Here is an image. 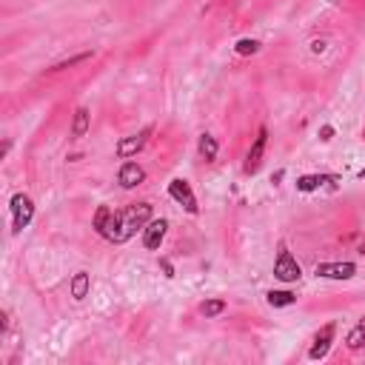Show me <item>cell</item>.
<instances>
[{
	"label": "cell",
	"mask_w": 365,
	"mask_h": 365,
	"mask_svg": "<svg viewBox=\"0 0 365 365\" xmlns=\"http://www.w3.org/2000/svg\"><path fill=\"white\" fill-rule=\"evenodd\" d=\"M149 217H152L149 203L129 206L126 211H112V208L100 206L94 214V229L100 231V237H106L109 242H126L129 237H134L137 229L149 226Z\"/></svg>",
	"instance_id": "obj_1"
},
{
	"label": "cell",
	"mask_w": 365,
	"mask_h": 365,
	"mask_svg": "<svg viewBox=\"0 0 365 365\" xmlns=\"http://www.w3.org/2000/svg\"><path fill=\"white\" fill-rule=\"evenodd\" d=\"M32 214H35V206H32V200L26 197V194H15V197H12V217H15V231L26 229V226H29V220H32Z\"/></svg>",
	"instance_id": "obj_2"
},
{
	"label": "cell",
	"mask_w": 365,
	"mask_h": 365,
	"mask_svg": "<svg viewBox=\"0 0 365 365\" xmlns=\"http://www.w3.org/2000/svg\"><path fill=\"white\" fill-rule=\"evenodd\" d=\"M274 274H277L283 283L300 280V265H297L294 257L288 254V249H280V257H277V262H274Z\"/></svg>",
	"instance_id": "obj_3"
},
{
	"label": "cell",
	"mask_w": 365,
	"mask_h": 365,
	"mask_svg": "<svg viewBox=\"0 0 365 365\" xmlns=\"http://www.w3.org/2000/svg\"><path fill=\"white\" fill-rule=\"evenodd\" d=\"M168 194L186 208V211H197V200H194V194H191V186L186 180H172V186H168Z\"/></svg>",
	"instance_id": "obj_4"
},
{
	"label": "cell",
	"mask_w": 365,
	"mask_h": 365,
	"mask_svg": "<svg viewBox=\"0 0 365 365\" xmlns=\"http://www.w3.org/2000/svg\"><path fill=\"white\" fill-rule=\"evenodd\" d=\"M354 271H357L354 262H320L317 265V274L331 277V280H348V277H354Z\"/></svg>",
	"instance_id": "obj_5"
},
{
	"label": "cell",
	"mask_w": 365,
	"mask_h": 365,
	"mask_svg": "<svg viewBox=\"0 0 365 365\" xmlns=\"http://www.w3.org/2000/svg\"><path fill=\"white\" fill-rule=\"evenodd\" d=\"M152 134V129H143L140 134H132V137H126V140H120L117 143V154L120 157H132L134 152H140L143 145H145V137Z\"/></svg>",
	"instance_id": "obj_6"
},
{
	"label": "cell",
	"mask_w": 365,
	"mask_h": 365,
	"mask_svg": "<svg viewBox=\"0 0 365 365\" xmlns=\"http://www.w3.org/2000/svg\"><path fill=\"white\" fill-rule=\"evenodd\" d=\"M117 180H120V186H123V188H134V186H140L145 180V172H143L137 163H126L123 168H120Z\"/></svg>",
	"instance_id": "obj_7"
},
{
	"label": "cell",
	"mask_w": 365,
	"mask_h": 365,
	"mask_svg": "<svg viewBox=\"0 0 365 365\" xmlns=\"http://www.w3.org/2000/svg\"><path fill=\"white\" fill-rule=\"evenodd\" d=\"M331 339H334V326H326L317 337H314V346H311L308 357H311V359L326 357V354H328V348H331Z\"/></svg>",
	"instance_id": "obj_8"
},
{
	"label": "cell",
	"mask_w": 365,
	"mask_h": 365,
	"mask_svg": "<svg viewBox=\"0 0 365 365\" xmlns=\"http://www.w3.org/2000/svg\"><path fill=\"white\" fill-rule=\"evenodd\" d=\"M166 229H168V223L166 220H154V223H149L145 226V234H143V242H145V249H160V242H163V237H166Z\"/></svg>",
	"instance_id": "obj_9"
},
{
	"label": "cell",
	"mask_w": 365,
	"mask_h": 365,
	"mask_svg": "<svg viewBox=\"0 0 365 365\" xmlns=\"http://www.w3.org/2000/svg\"><path fill=\"white\" fill-rule=\"evenodd\" d=\"M265 140H269V132L260 129L254 145H251V152H249V160H246V172H257V166L262 160V152H265Z\"/></svg>",
	"instance_id": "obj_10"
},
{
	"label": "cell",
	"mask_w": 365,
	"mask_h": 365,
	"mask_svg": "<svg viewBox=\"0 0 365 365\" xmlns=\"http://www.w3.org/2000/svg\"><path fill=\"white\" fill-rule=\"evenodd\" d=\"M89 285H91L89 274H86V271H78L75 280H71V297H75V300H83V297L89 294Z\"/></svg>",
	"instance_id": "obj_11"
},
{
	"label": "cell",
	"mask_w": 365,
	"mask_h": 365,
	"mask_svg": "<svg viewBox=\"0 0 365 365\" xmlns=\"http://www.w3.org/2000/svg\"><path fill=\"white\" fill-rule=\"evenodd\" d=\"M328 180H334V177H326V175H308V177H300L297 180V188L300 191H314V188H317V186H323V183H328Z\"/></svg>",
	"instance_id": "obj_12"
},
{
	"label": "cell",
	"mask_w": 365,
	"mask_h": 365,
	"mask_svg": "<svg viewBox=\"0 0 365 365\" xmlns=\"http://www.w3.org/2000/svg\"><path fill=\"white\" fill-rule=\"evenodd\" d=\"M294 294L291 291H269V303L274 305V308H283V305H294Z\"/></svg>",
	"instance_id": "obj_13"
},
{
	"label": "cell",
	"mask_w": 365,
	"mask_h": 365,
	"mask_svg": "<svg viewBox=\"0 0 365 365\" xmlns=\"http://www.w3.org/2000/svg\"><path fill=\"white\" fill-rule=\"evenodd\" d=\"M89 129V109H78L75 112V126H71V134L75 137H83Z\"/></svg>",
	"instance_id": "obj_14"
},
{
	"label": "cell",
	"mask_w": 365,
	"mask_h": 365,
	"mask_svg": "<svg viewBox=\"0 0 365 365\" xmlns=\"http://www.w3.org/2000/svg\"><path fill=\"white\" fill-rule=\"evenodd\" d=\"M200 154H203V160H208V163L217 157V140H214V137H208V134L200 137Z\"/></svg>",
	"instance_id": "obj_15"
},
{
	"label": "cell",
	"mask_w": 365,
	"mask_h": 365,
	"mask_svg": "<svg viewBox=\"0 0 365 365\" xmlns=\"http://www.w3.org/2000/svg\"><path fill=\"white\" fill-rule=\"evenodd\" d=\"M206 317H217V314H223L226 311V303L223 300H208V303H203V308H200Z\"/></svg>",
	"instance_id": "obj_16"
},
{
	"label": "cell",
	"mask_w": 365,
	"mask_h": 365,
	"mask_svg": "<svg viewBox=\"0 0 365 365\" xmlns=\"http://www.w3.org/2000/svg\"><path fill=\"white\" fill-rule=\"evenodd\" d=\"M362 343H365V326H359V328H354L351 334H348V348H362Z\"/></svg>",
	"instance_id": "obj_17"
},
{
	"label": "cell",
	"mask_w": 365,
	"mask_h": 365,
	"mask_svg": "<svg viewBox=\"0 0 365 365\" xmlns=\"http://www.w3.org/2000/svg\"><path fill=\"white\" fill-rule=\"evenodd\" d=\"M257 48H260L257 40H240V43H237V52H240V55H254Z\"/></svg>",
	"instance_id": "obj_18"
},
{
	"label": "cell",
	"mask_w": 365,
	"mask_h": 365,
	"mask_svg": "<svg viewBox=\"0 0 365 365\" xmlns=\"http://www.w3.org/2000/svg\"><path fill=\"white\" fill-rule=\"evenodd\" d=\"M362 251H365V242H362Z\"/></svg>",
	"instance_id": "obj_19"
}]
</instances>
